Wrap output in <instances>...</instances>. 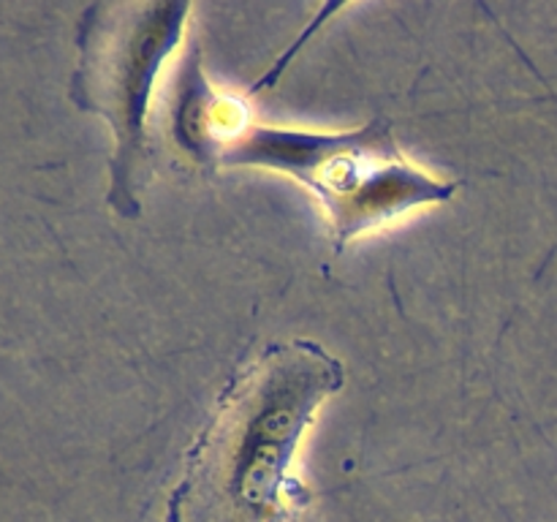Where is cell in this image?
<instances>
[{
    "instance_id": "cell-1",
    "label": "cell",
    "mask_w": 557,
    "mask_h": 522,
    "mask_svg": "<svg viewBox=\"0 0 557 522\" xmlns=\"http://www.w3.org/2000/svg\"><path fill=\"white\" fill-rule=\"evenodd\" d=\"M174 139L207 169L256 166L297 179L324 207L337 253L359 234L449 201L457 190L451 179L417 166L384 117L357 130L261 123L237 96L212 87L199 52H190L180 79Z\"/></svg>"
},
{
    "instance_id": "cell-4",
    "label": "cell",
    "mask_w": 557,
    "mask_h": 522,
    "mask_svg": "<svg viewBox=\"0 0 557 522\" xmlns=\"http://www.w3.org/2000/svg\"><path fill=\"white\" fill-rule=\"evenodd\" d=\"M286 522H315V520H313V517H308V511H305V509H297L292 517H288Z\"/></svg>"
},
{
    "instance_id": "cell-3",
    "label": "cell",
    "mask_w": 557,
    "mask_h": 522,
    "mask_svg": "<svg viewBox=\"0 0 557 522\" xmlns=\"http://www.w3.org/2000/svg\"><path fill=\"white\" fill-rule=\"evenodd\" d=\"M190 3L92 5L82 20L76 96L114 130L109 204L123 217L141 212L152 174L150 98L158 74L185 33Z\"/></svg>"
},
{
    "instance_id": "cell-2",
    "label": "cell",
    "mask_w": 557,
    "mask_h": 522,
    "mask_svg": "<svg viewBox=\"0 0 557 522\" xmlns=\"http://www.w3.org/2000/svg\"><path fill=\"white\" fill-rule=\"evenodd\" d=\"M346 370L310 340L272 343L223 386L185 457L166 522H286L302 509L292 462Z\"/></svg>"
}]
</instances>
